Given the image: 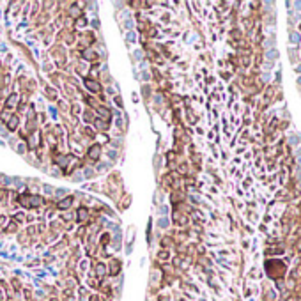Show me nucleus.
Listing matches in <instances>:
<instances>
[{
  "mask_svg": "<svg viewBox=\"0 0 301 301\" xmlns=\"http://www.w3.org/2000/svg\"><path fill=\"white\" fill-rule=\"evenodd\" d=\"M71 204H73V197H67V199H64L62 202H58V207H60V209H67Z\"/></svg>",
  "mask_w": 301,
  "mask_h": 301,
  "instance_id": "20e7f679",
  "label": "nucleus"
},
{
  "mask_svg": "<svg viewBox=\"0 0 301 301\" xmlns=\"http://www.w3.org/2000/svg\"><path fill=\"white\" fill-rule=\"evenodd\" d=\"M99 151H101L99 145H92L90 151H89V158H90V160H97V158H99Z\"/></svg>",
  "mask_w": 301,
  "mask_h": 301,
  "instance_id": "f03ea898",
  "label": "nucleus"
},
{
  "mask_svg": "<svg viewBox=\"0 0 301 301\" xmlns=\"http://www.w3.org/2000/svg\"><path fill=\"white\" fill-rule=\"evenodd\" d=\"M16 126H18V119L12 117V119L9 121V129H16Z\"/></svg>",
  "mask_w": 301,
  "mask_h": 301,
  "instance_id": "39448f33",
  "label": "nucleus"
},
{
  "mask_svg": "<svg viewBox=\"0 0 301 301\" xmlns=\"http://www.w3.org/2000/svg\"><path fill=\"white\" fill-rule=\"evenodd\" d=\"M18 200H19V204H21L23 207H37V206H41V202H43L41 197H25V195H21Z\"/></svg>",
  "mask_w": 301,
  "mask_h": 301,
  "instance_id": "f257e3e1",
  "label": "nucleus"
},
{
  "mask_svg": "<svg viewBox=\"0 0 301 301\" xmlns=\"http://www.w3.org/2000/svg\"><path fill=\"white\" fill-rule=\"evenodd\" d=\"M85 216H87V211H85V209H80V211H78V222H83Z\"/></svg>",
  "mask_w": 301,
  "mask_h": 301,
  "instance_id": "423d86ee",
  "label": "nucleus"
},
{
  "mask_svg": "<svg viewBox=\"0 0 301 301\" xmlns=\"http://www.w3.org/2000/svg\"><path fill=\"white\" fill-rule=\"evenodd\" d=\"M85 87H89V89L94 90V92L99 90V83H96V82H92V80H85Z\"/></svg>",
  "mask_w": 301,
  "mask_h": 301,
  "instance_id": "7ed1b4c3",
  "label": "nucleus"
}]
</instances>
